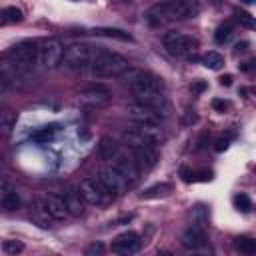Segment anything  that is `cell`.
Instances as JSON below:
<instances>
[{
	"label": "cell",
	"mask_w": 256,
	"mask_h": 256,
	"mask_svg": "<svg viewBox=\"0 0 256 256\" xmlns=\"http://www.w3.org/2000/svg\"><path fill=\"white\" fill-rule=\"evenodd\" d=\"M8 60L14 64V68L18 70V74L26 80L30 76V72H34L36 64H38V44L24 40L14 44L8 50Z\"/></svg>",
	"instance_id": "cell-4"
},
{
	"label": "cell",
	"mask_w": 256,
	"mask_h": 256,
	"mask_svg": "<svg viewBox=\"0 0 256 256\" xmlns=\"http://www.w3.org/2000/svg\"><path fill=\"white\" fill-rule=\"evenodd\" d=\"M212 106H214L218 112H224V110L230 106V102H226V100H214V102H212Z\"/></svg>",
	"instance_id": "cell-36"
},
{
	"label": "cell",
	"mask_w": 256,
	"mask_h": 256,
	"mask_svg": "<svg viewBox=\"0 0 256 256\" xmlns=\"http://www.w3.org/2000/svg\"><path fill=\"white\" fill-rule=\"evenodd\" d=\"M104 252H106V248H104L102 242H92V244H88V246L84 248V254H86V256H102Z\"/></svg>",
	"instance_id": "cell-33"
},
{
	"label": "cell",
	"mask_w": 256,
	"mask_h": 256,
	"mask_svg": "<svg viewBox=\"0 0 256 256\" xmlns=\"http://www.w3.org/2000/svg\"><path fill=\"white\" fill-rule=\"evenodd\" d=\"M2 250H4L6 254H18V252L24 250V244H22L20 240H4V242H2Z\"/></svg>",
	"instance_id": "cell-32"
},
{
	"label": "cell",
	"mask_w": 256,
	"mask_h": 256,
	"mask_svg": "<svg viewBox=\"0 0 256 256\" xmlns=\"http://www.w3.org/2000/svg\"><path fill=\"white\" fill-rule=\"evenodd\" d=\"M234 246H236V250H240V252H244V254H254V252H256V242H254L250 236H240V238H236V240H234Z\"/></svg>",
	"instance_id": "cell-27"
},
{
	"label": "cell",
	"mask_w": 256,
	"mask_h": 256,
	"mask_svg": "<svg viewBox=\"0 0 256 256\" xmlns=\"http://www.w3.org/2000/svg\"><path fill=\"white\" fill-rule=\"evenodd\" d=\"M0 162H2V156H0Z\"/></svg>",
	"instance_id": "cell-45"
},
{
	"label": "cell",
	"mask_w": 256,
	"mask_h": 256,
	"mask_svg": "<svg viewBox=\"0 0 256 256\" xmlns=\"http://www.w3.org/2000/svg\"><path fill=\"white\" fill-rule=\"evenodd\" d=\"M62 54H64V46L60 40H56V38L44 40L38 46V64L44 70H54L62 62Z\"/></svg>",
	"instance_id": "cell-8"
},
{
	"label": "cell",
	"mask_w": 256,
	"mask_h": 256,
	"mask_svg": "<svg viewBox=\"0 0 256 256\" xmlns=\"http://www.w3.org/2000/svg\"><path fill=\"white\" fill-rule=\"evenodd\" d=\"M78 102L86 108H102L110 102V92L104 86H90L78 94Z\"/></svg>",
	"instance_id": "cell-12"
},
{
	"label": "cell",
	"mask_w": 256,
	"mask_h": 256,
	"mask_svg": "<svg viewBox=\"0 0 256 256\" xmlns=\"http://www.w3.org/2000/svg\"><path fill=\"white\" fill-rule=\"evenodd\" d=\"M14 124H16V116H14V112H10V110L0 112V136H8V134L12 132Z\"/></svg>",
	"instance_id": "cell-25"
},
{
	"label": "cell",
	"mask_w": 256,
	"mask_h": 256,
	"mask_svg": "<svg viewBox=\"0 0 256 256\" xmlns=\"http://www.w3.org/2000/svg\"><path fill=\"white\" fill-rule=\"evenodd\" d=\"M44 200H46V208H48L52 220H60V222H62V220H68V218H70V214H68V210H66V206H64L62 194L48 192V194H44Z\"/></svg>",
	"instance_id": "cell-17"
},
{
	"label": "cell",
	"mask_w": 256,
	"mask_h": 256,
	"mask_svg": "<svg viewBox=\"0 0 256 256\" xmlns=\"http://www.w3.org/2000/svg\"><path fill=\"white\" fill-rule=\"evenodd\" d=\"M190 90H192V92H196V94H200V92H204V90H206V82H194V84L190 86Z\"/></svg>",
	"instance_id": "cell-38"
},
{
	"label": "cell",
	"mask_w": 256,
	"mask_h": 256,
	"mask_svg": "<svg viewBox=\"0 0 256 256\" xmlns=\"http://www.w3.org/2000/svg\"><path fill=\"white\" fill-rule=\"evenodd\" d=\"M220 84H222V86H230V84H232V76H230V74H224V76L220 78Z\"/></svg>",
	"instance_id": "cell-41"
},
{
	"label": "cell",
	"mask_w": 256,
	"mask_h": 256,
	"mask_svg": "<svg viewBox=\"0 0 256 256\" xmlns=\"http://www.w3.org/2000/svg\"><path fill=\"white\" fill-rule=\"evenodd\" d=\"M234 206H236L240 212L246 214V212L252 210V200H250L246 194H236V196H234Z\"/></svg>",
	"instance_id": "cell-30"
},
{
	"label": "cell",
	"mask_w": 256,
	"mask_h": 256,
	"mask_svg": "<svg viewBox=\"0 0 256 256\" xmlns=\"http://www.w3.org/2000/svg\"><path fill=\"white\" fill-rule=\"evenodd\" d=\"M20 206H22V200H20L16 188L6 178H0V208H4V210H18Z\"/></svg>",
	"instance_id": "cell-15"
},
{
	"label": "cell",
	"mask_w": 256,
	"mask_h": 256,
	"mask_svg": "<svg viewBox=\"0 0 256 256\" xmlns=\"http://www.w3.org/2000/svg\"><path fill=\"white\" fill-rule=\"evenodd\" d=\"M228 142H230L228 138H218V140H216V146H214V150H216V152H222V150H226V148H228Z\"/></svg>",
	"instance_id": "cell-35"
},
{
	"label": "cell",
	"mask_w": 256,
	"mask_h": 256,
	"mask_svg": "<svg viewBox=\"0 0 256 256\" xmlns=\"http://www.w3.org/2000/svg\"><path fill=\"white\" fill-rule=\"evenodd\" d=\"M180 242L184 248H190V250H198L206 244V234H204V228H198V226H188L182 236H180Z\"/></svg>",
	"instance_id": "cell-19"
},
{
	"label": "cell",
	"mask_w": 256,
	"mask_h": 256,
	"mask_svg": "<svg viewBox=\"0 0 256 256\" xmlns=\"http://www.w3.org/2000/svg\"><path fill=\"white\" fill-rule=\"evenodd\" d=\"M88 60H90V48L82 42H72L64 48V54H62V66L66 70H82L88 66Z\"/></svg>",
	"instance_id": "cell-7"
},
{
	"label": "cell",
	"mask_w": 256,
	"mask_h": 256,
	"mask_svg": "<svg viewBox=\"0 0 256 256\" xmlns=\"http://www.w3.org/2000/svg\"><path fill=\"white\" fill-rule=\"evenodd\" d=\"M212 178V172L210 170H200L198 174H196V180H200V182H206V180H210Z\"/></svg>",
	"instance_id": "cell-37"
},
{
	"label": "cell",
	"mask_w": 256,
	"mask_h": 256,
	"mask_svg": "<svg viewBox=\"0 0 256 256\" xmlns=\"http://www.w3.org/2000/svg\"><path fill=\"white\" fill-rule=\"evenodd\" d=\"M112 168L128 182V184H134L140 176V168L136 164V160L132 158V154H124L122 150L112 158Z\"/></svg>",
	"instance_id": "cell-11"
},
{
	"label": "cell",
	"mask_w": 256,
	"mask_h": 256,
	"mask_svg": "<svg viewBox=\"0 0 256 256\" xmlns=\"http://www.w3.org/2000/svg\"><path fill=\"white\" fill-rule=\"evenodd\" d=\"M142 246V240L136 232L128 230V232H122L118 234L114 240H112V252L116 254H122V256H128V254H136Z\"/></svg>",
	"instance_id": "cell-14"
},
{
	"label": "cell",
	"mask_w": 256,
	"mask_h": 256,
	"mask_svg": "<svg viewBox=\"0 0 256 256\" xmlns=\"http://www.w3.org/2000/svg\"><path fill=\"white\" fill-rule=\"evenodd\" d=\"M202 64H204L206 68H210V70H220V68L224 66V56H222L220 52L210 50V52H206V54L202 56Z\"/></svg>",
	"instance_id": "cell-23"
},
{
	"label": "cell",
	"mask_w": 256,
	"mask_h": 256,
	"mask_svg": "<svg viewBox=\"0 0 256 256\" xmlns=\"http://www.w3.org/2000/svg\"><path fill=\"white\" fill-rule=\"evenodd\" d=\"M0 24H6V16H4V8L0 10Z\"/></svg>",
	"instance_id": "cell-43"
},
{
	"label": "cell",
	"mask_w": 256,
	"mask_h": 256,
	"mask_svg": "<svg viewBox=\"0 0 256 256\" xmlns=\"http://www.w3.org/2000/svg\"><path fill=\"white\" fill-rule=\"evenodd\" d=\"M230 36H232V24H230V22L220 24V26L216 28V32H214V40H216L218 44H224Z\"/></svg>",
	"instance_id": "cell-29"
},
{
	"label": "cell",
	"mask_w": 256,
	"mask_h": 256,
	"mask_svg": "<svg viewBox=\"0 0 256 256\" xmlns=\"http://www.w3.org/2000/svg\"><path fill=\"white\" fill-rule=\"evenodd\" d=\"M54 134H56V126H54V124H48V126H42L40 130H36V132L32 134V140L38 142V144H44V142L52 140Z\"/></svg>",
	"instance_id": "cell-26"
},
{
	"label": "cell",
	"mask_w": 256,
	"mask_h": 256,
	"mask_svg": "<svg viewBox=\"0 0 256 256\" xmlns=\"http://www.w3.org/2000/svg\"><path fill=\"white\" fill-rule=\"evenodd\" d=\"M246 48H248V42H246V40H244V42H238V44H236V54H238V52H244Z\"/></svg>",
	"instance_id": "cell-42"
},
{
	"label": "cell",
	"mask_w": 256,
	"mask_h": 256,
	"mask_svg": "<svg viewBox=\"0 0 256 256\" xmlns=\"http://www.w3.org/2000/svg\"><path fill=\"white\" fill-rule=\"evenodd\" d=\"M200 6H202V0H166V2H158L150 6L144 18L148 20V24L160 26V24L174 22V20L194 18L200 12Z\"/></svg>",
	"instance_id": "cell-2"
},
{
	"label": "cell",
	"mask_w": 256,
	"mask_h": 256,
	"mask_svg": "<svg viewBox=\"0 0 256 256\" xmlns=\"http://www.w3.org/2000/svg\"><path fill=\"white\" fill-rule=\"evenodd\" d=\"M242 2H246V4H252V2H254V0H242Z\"/></svg>",
	"instance_id": "cell-44"
},
{
	"label": "cell",
	"mask_w": 256,
	"mask_h": 256,
	"mask_svg": "<svg viewBox=\"0 0 256 256\" xmlns=\"http://www.w3.org/2000/svg\"><path fill=\"white\" fill-rule=\"evenodd\" d=\"M118 152H120V148H118V144H116L110 136L100 138V144H98V156H100L102 160H112Z\"/></svg>",
	"instance_id": "cell-21"
},
{
	"label": "cell",
	"mask_w": 256,
	"mask_h": 256,
	"mask_svg": "<svg viewBox=\"0 0 256 256\" xmlns=\"http://www.w3.org/2000/svg\"><path fill=\"white\" fill-rule=\"evenodd\" d=\"M206 138H208V132H202V134H200V138H198V146H196L198 150L206 146Z\"/></svg>",
	"instance_id": "cell-39"
},
{
	"label": "cell",
	"mask_w": 256,
	"mask_h": 256,
	"mask_svg": "<svg viewBox=\"0 0 256 256\" xmlns=\"http://www.w3.org/2000/svg\"><path fill=\"white\" fill-rule=\"evenodd\" d=\"M126 114L134 124H160V120H162V116L154 108H150L146 104H140V102L130 104L126 108Z\"/></svg>",
	"instance_id": "cell-13"
},
{
	"label": "cell",
	"mask_w": 256,
	"mask_h": 256,
	"mask_svg": "<svg viewBox=\"0 0 256 256\" xmlns=\"http://www.w3.org/2000/svg\"><path fill=\"white\" fill-rule=\"evenodd\" d=\"M162 44L168 54L178 58H192L200 48V42L194 36L180 34V32H166L162 38Z\"/></svg>",
	"instance_id": "cell-6"
},
{
	"label": "cell",
	"mask_w": 256,
	"mask_h": 256,
	"mask_svg": "<svg viewBox=\"0 0 256 256\" xmlns=\"http://www.w3.org/2000/svg\"><path fill=\"white\" fill-rule=\"evenodd\" d=\"M96 180L102 184V188H104L110 196L122 194V192L126 190V186H128V182H126L112 166H102V168L98 170V174H96Z\"/></svg>",
	"instance_id": "cell-10"
},
{
	"label": "cell",
	"mask_w": 256,
	"mask_h": 256,
	"mask_svg": "<svg viewBox=\"0 0 256 256\" xmlns=\"http://www.w3.org/2000/svg\"><path fill=\"white\" fill-rule=\"evenodd\" d=\"M124 140H126V146H128V150H130V154L136 160L140 170H150V168L156 166V162H158L156 148L150 146L146 140H142L132 128L124 132Z\"/></svg>",
	"instance_id": "cell-5"
},
{
	"label": "cell",
	"mask_w": 256,
	"mask_h": 256,
	"mask_svg": "<svg viewBox=\"0 0 256 256\" xmlns=\"http://www.w3.org/2000/svg\"><path fill=\"white\" fill-rule=\"evenodd\" d=\"M62 198H64V206H66V210H68L70 216H82V214H84L86 202H84V198L80 196L78 188L68 186V188L64 190V194H62Z\"/></svg>",
	"instance_id": "cell-16"
},
{
	"label": "cell",
	"mask_w": 256,
	"mask_h": 256,
	"mask_svg": "<svg viewBox=\"0 0 256 256\" xmlns=\"http://www.w3.org/2000/svg\"><path fill=\"white\" fill-rule=\"evenodd\" d=\"M170 190H172V186L168 184V182H160V184H154V186H150V188H146L144 192H142V198H158V196H166V194H170Z\"/></svg>",
	"instance_id": "cell-24"
},
{
	"label": "cell",
	"mask_w": 256,
	"mask_h": 256,
	"mask_svg": "<svg viewBox=\"0 0 256 256\" xmlns=\"http://www.w3.org/2000/svg\"><path fill=\"white\" fill-rule=\"evenodd\" d=\"M88 68H90V76L94 78H118L126 70H130V62L118 52L102 50L88 60Z\"/></svg>",
	"instance_id": "cell-3"
},
{
	"label": "cell",
	"mask_w": 256,
	"mask_h": 256,
	"mask_svg": "<svg viewBox=\"0 0 256 256\" xmlns=\"http://www.w3.org/2000/svg\"><path fill=\"white\" fill-rule=\"evenodd\" d=\"M122 76H126V86L132 92V96L136 98V102L146 104L150 108H154L162 118L166 116L168 104L164 98V82L162 78H158L152 72L146 70H126Z\"/></svg>",
	"instance_id": "cell-1"
},
{
	"label": "cell",
	"mask_w": 256,
	"mask_h": 256,
	"mask_svg": "<svg viewBox=\"0 0 256 256\" xmlns=\"http://www.w3.org/2000/svg\"><path fill=\"white\" fill-rule=\"evenodd\" d=\"M190 218H192V226H198V228H204L206 222H208V214H206L204 206H196V208H192Z\"/></svg>",
	"instance_id": "cell-28"
},
{
	"label": "cell",
	"mask_w": 256,
	"mask_h": 256,
	"mask_svg": "<svg viewBox=\"0 0 256 256\" xmlns=\"http://www.w3.org/2000/svg\"><path fill=\"white\" fill-rule=\"evenodd\" d=\"M30 214H32V220L42 226V228H48L52 224V216L46 208V200H44V194H38L32 202V208H30Z\"/></svg>",
	"instance_id": "cell-20"
},
{
	"label": "cell",
	"mask_w": 256,
	"mask_h": 256,
	"mask_svg": "<svg viewBox=\"0 0 256 256\" xmlns=\"http://www.w3.org/2000/svg\"><path fill=\"white\" fill-rule=\"evenodd\" d=\"M8 86H10V84H8V80H6V78L2 76V72H0V94H4Z\"/></svg>",
	"instance_id": "cell-40"
},
{
	"label": "cell",
	"mask_w": 256,
	"mask_h": 256,
	"mask_svg": "<svg viewBox=\"0 0 256 256\" xmlns=\"http://www.w3.org/2000/svg\"><path fill=\"white\" fill-rule=\"evenodd\" d=\"M4 16H6V24H16V22H22V10L16 8V6H8L4 8Z\"/></svg>",
	"instance_id": "cell-31"
},
{
	"label": "cell",
	"mask_w": 256,
	"mask_h": 256,
	"mask_svg": "<svg viewBox=\"0 0 256 256\" xmlns=\"http://www.w3.org/2000/svg\"><path fill=\"white\" fill-rule=\"evenodd\" d=\"M76 188H78L80 196L84 198V202L90 206H104L108 200V192L102 188V184L96 178H86Z\"/></svg>",
	"instance_id": "cell-9"
},
{
	"label": "cell",
	"mask_w": 256,
	"mask_h": 256,
	"mask_svg": "<svg viewBox=\"0 0 256 256\" xmlns=\"http://www.w3.org/2000/svg\"><path fill=\"white\" fill-rule=\"evenodd\" d=\"M236 18H238V22H240L242 26H246V28H252V26H254V20H252V16H250L248 12H238Z\"/></svg>",
	"instance_id": "cell-34"
},
{
	"label": "cell",
	"mask_w": 256,
	"mask_h": 256,
	"mask_svg": "<svg viewBox=\"0 0 256 256\" xmlns=\"http://www.w3.org/2000/svg\"><path fill=\"white\" fill-rule=\"evenodd\" d=\"M96 36H106V38H116V40H122V42H132V36L120 28H96L94 30Z\"/></svg>",
	"instance_id": "cell-22"
},
{
	"label": "cell",
	"mask_w": 256,
	"mask_h": 256,
	"mask_svg": "<svg viewBox=\"0 0 256 256\" xmlns=\"http://www.w3.org/2000/svg\"><path fill=\"white\" fill-rule=\"evenodd\" d=\"M142 140H146L150 146H158L164 140V132L160 128V124H134L132 128Z\"/></svg>",
	"instance_id": "cell-18"
}]
</instances>
